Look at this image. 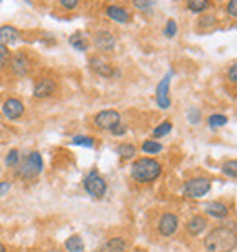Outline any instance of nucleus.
<instances>
[{"mask_svg":"<svg viewBox=\"0 0 237 252\" xmlns=\"http://www.w3.org/2000/svg\"><path fill=\"white\" fill-rule=\"evenodd\" d=\"M237 236L234 227H217L206 236L205 247L208 252H232L236 249Z\"/></svg>","mask_w":237,"mask_h":252,"instance_id":"nucleus-1","label":"nucleus"},{"mask_svg":"<svg viewBox=\"0 0 237 252\" xmlns=\"http://www.w3.org/2000/svg\"><path fill=\"white\" fill-rule=\"evenodd\" d=\"M162 166L161 163H157L155 159L143 158L131 164V177L139 181V183H150L155 181L157 177L161 176Z\"/></svg>","mask_w":237,"mask_h":252,"instance_id":"nucleus-2","label":"nucleus"},{"mask_svg":"<svg viewBox=\"0 0 237 252\" xmlns=\"http://www.w3.org/2000/svg\"><path fill=\"white\" fill-rule=\"evenodd\" d=\"M42 172V156L38 152L28 154L22 161L17 164V176L26 177V179H33Z\"/></svg>","mask_w":237,"mask_h":252,"instance_id":"nucleus-3","label":"nucleus"},{"mask_svg":"<svg viewBox=\"0 0 237 252\" xmlns=\"http://www.w3.org/2000/svg\"><path fill=\"white\" fill-rule=\"evenodd\" d=\"M210 187H212L210 179H206V177H195V179H190V181L184 183L182 192H184L186 197L195 199V197H203V195L208 194V192H210Z\"/></svg>","mask_w":237,"mask_h":252,"instance_id":"nucleus-4","label":"nucleus"},{"mask_svg":"<svg viewBox=\"0 0 237 252\" xmlns=\"http://www.w3.org/2000/svg\"><path fill=\"white\" fill-rule=\"evenodd\" d=\"M84 189L91 197L95 199H100L102 195L106 194V181L97 174V172H89L86 177H84Z\"/></svg>","mask_w":237,"mask_h":252,"instance_id":"nucleus-5","label":"nucleus"},{"mask_svg":"<svg viewBox=\"0 0 237 252\" xmlns=\"http://www.w3.org/2000/svg\"><path fill=\"white\" fill-rule=\"evenodd\" d=\"M172 77H174V71L170 69L168 73L164 75V79L159 82V86H157L155 99H157L159 108H162V110H168L170 104H172V101H170V82H172Z\"/></svg>","mask_w":237,"mask_h":252,"instance_id":"nucleus-6","label":"nucleus"},{"mask_svg":"<svg viewBox=\"0 0 237 252\" xmlns=\"http://www.w3.org/2000/svg\"><path fill=\"white\" fill-rule=\"evenodd\" d=\"M95 125L99 126L100 130H110L112 132L115 126L120 125V114L115 110H104V112L95 115Z\"/></svg>","mask_w":237,"mask_h":252,"instance_id":"nucleus-7","label":"nucleus"},{"mask_svg":"<svg viewBox=\"0 0 237 252\" xmlns=\"http://www.w3.org/2000/svg\"><path fill=\"white\" fill-rule=\"evenodd\" d=\"M11 68L17 75L24 77L31 71V61H30V57H28L26 53H17V55L11 59Z\"/></svg>","mask_w":237,"mask_h":252,"instance_id":"nucleus-8","label":"nucleus"},{"mask_svg":"<svg viewBox=\"0 0 237 252\" xmlns=\"http://www.w3.org/2000/svg\"><path fill=\"white\" fill-rule=\"evenodd\" d=\"M177 227H179V220L175 214H164L159 220V232L162 236H174Z\"/></svg>","mask_w":237,"mask_h":252,"instance_id":"nucleus-9","label":"nucleus"},{"mask_svg":"<svg viewBox=\"0 0 237 252\" xmlns=\"http://www.w3.org/2000/svg\"><path fill=\"white\" fill-rule=\"evenodd\" d=\"M2 114L6 115L7 119H19L20 115L24 114V104L19 99H7L2 104Z\"/></svg>","mask_w":237,"mask_h":252,"instance_id":"nucleus-10","label":"nucleus"},{"mask_svg":"<svg viewBox=\"0 0 237 252\" xmlns=\"http://www.w3.org/2000/svg\"><path fill=\"white\" fill-rule=\"evenodd\" d=\"M55 90H57V84L53 82V79H42V81H38L35 84L33 95L37 99H46V97H51V95L55 94Z\"/></svg>","mask_w":237,"mask_h":252,"instance_id":"nucleus-11","label":"nucleus"},{"mask_svg":"<svg viewBox=\"0 0 237 252\" xmlns=\"http://www.w3.org/2000/svg\"><path fill=\"white\" fill-rule=\"evenodd\" d=\"M19 38H20V32L15 26H9V24L0 26V44L4 46L15 44Z\"/></svg>","mask_w":237,"mask_h":252,"instance_id":"nucleus-12","label":"nucleus"},{"mask_svg":"<svg viewBox=\"0 0 237 252\" xmlns=\"http://www.w3.org/2000/svg\"><path fill=\"white\" fill-rule=\"evenodd\" d=\"M95 44H97L99 50L110 51V50H113V46H115V37H113L110 32H99L95 35Z\"/></svg>","mask_w":237,"mask_h":252,"instance_id":"nucleus-13","label":"nucleus"},{"mask_svg":"<svg viewBox=\"0 0 237 252\" xmlns=\"http://www.w3.org/2000/svg\"><path fill=\"white\" fill-rule=\"evenodd\" d=\"M89 64H91V69L97 71V73L102 75V77H112L113 73H115V69H113L112 64L106 63V61H102V59L93 57L91 61H89Z\"/></svg>","mask_w":237,"mask_h":252,"instance_id":"nucleus-14","label":"nucleus"},{"mask_svg":"<svg viewBox=\"0 0 237 252\" xmlns=\"http://www.w3.org/2000/svg\"><path fill=\"white\" fill-rule=\"evenodd\" d=\"M205 208H206V214L212 216V218H219V220H221V218H226V216H228V212H230V210H228V207H226L225 203H221V201L208 203Z\"/></svg>","mask_w":237,"mask_h":252,"instance_id":"nucleus-15","label":"nucleus"},{"mask_svg":"<svg viewBox=\"0 0 237 252\" xmlns=\"http://www.w3.org/2000/svg\"><path fill=\"white\" fill-rule=\"evenodd\" d=\"M206 218H203V216H195V218H192V220L186 223V230L190 236H199L203 230L206 228Z\"/></svg>","mask_w":237,"mask_h":252,"instance_id":"nucleus-16","label":"nucleus"},{"mask_svg":"<svg viewBox=\"0 0 237 252\" xmlns=\"http://www.w3.org/2000/svg\"><path fill=\"white\" fill-rule=\"evenodd\" d=\"M106 13H108V17H110V19L115 20V22H120V24H124V22L130 20V13L120 6H108Z\"/></svg>","mask_w":237,"mask_h":252,"instance_id":"nucleus-17","label":"nucleus"},{"mask_svg":"<svg viewBox=\"0 0 237 252\" xmlns=\"http://www.w3.org/2000/svg\"><path fill=\"white\" fill-rule=\"evenodd\" d=\"M69 44L79 51H86L88 48H89V40H88V37L84 33H73V35L69 37Z\"/></svg>","mask_w":237,"mask_h":252,"instance_id":"nucleus-18","label":"nucleus"},{"mask_svg":"<svg viewBox=\"0 0 237 252\" xmlns=\"http://www.w3.org/2000/svg\"><path fill=\"white\" fill-rule=\"evenodd\" d=\"M66 249L69 252H82L84 251V241H82L81 236H71L66 240Z\"/></svg>","mask_w":237,"mask_h":252,"instance_id":"nucleus-19","label":"nucleus"},{"mask_svg":"<svg viewBox=\"0 0 237 252\" xmlns=\"http://www.w3.org/2000/svg\"><path fill=\"white\" fill-rule=\"evenodd\" d=\"M117 152H118V156L122 159H133L135 158V146L133 145H130V143H122V145H118V148H117Z\"/></svg>","mask_w":237,"mask_h":252,"instance_id":"nucleus-20","label":"nucleus"},{"mask_svg":"<svg viewBox=\"0 0 237 252\" xmlns=\"http://www.w3.org/2000/svg\"><path fill=\"white\" fill-rule=\"evenodd\" d=\"M186 6H188V9H190V11L201 13V11H205L206 7L210 6V2H208V0H190Z\"/></svg>","mask_w":237,"mask_h":252,"instance_id":"nucleus-21","label":"nucleus"},{"mask_svg":"<svg viewBox=\"0 0 237 252\" xmlns=\"http://www.w3.org/2000/svg\"><path fill=\"white\" fill-rule=\"evenodd\" d=\"M172 128H174V126H172V123H170V121H162L161 125L153 130V133H151V135H153V137H162V135H166V133L172 132Z\"/></svg>","mask_w":237,"mask_h":252,"instance_id":"nucleus-22","label":"nucleus"},{"mask_svg":"<svg viewBox=\"0 0 237 252\" xmlns=\"http://www.w3.org/2000/svg\"><path fill=\"white\" fill-rule=\"evenodd\" d=\"M143 152H146V154H159V152H162V145L157 143L155 139H153V141H144Z\"/></svg>","mask_w":237,"mask_h":252,"instance_id":"nucleus-23","label":"nucleus"},{"mask_svg":"<svg viewBox=\"0 0 237 252\" xmlns=\"http://www.w3.org/2000/svg\"><path fill=\"white\" fill-rule=\"evenodd\" d=\"M106 249L108 251H112V252H120V251H124L126 249V241L120 240V238H113V240H110L106 243Z\"/></svg>","mask_w":237,"mask_h":252,"instance_id":"nucleus-24","label":"nucleus"},{"mask_svg":"<svg viewBox=\"0 0 237 252\" xmlns=\"http://www.w3.org/2000/svg\"><path fill=\"white\" fill-rule=\"evenodd\" d=\"M71 143L79 146H86V148H93V145H95L93 139L88 137V135H75V137L71 139Z\"/></svg>","mask_w":237,"mask_h":252,"instance_id":"nucleus-25","label":"nucleus"},{"mask_svg":"<svg viewBox=\"0 0 237 252\" xmlns=\"http://www.w3.org/2000/svg\"><path fill=\"white\" fill-rule=\"evenodd\" d=\"M223 174L228 176V177H232V179H236L237 177V163L234 161V159L223 164Z\"/></svg>","mask_w":237,"mask_h":252,"instance_id":"nucleus-26","label":"nucleus"},{"mask_svg":"<svg viewBox=\"0 0 237 252\" xmlns=\"http://www.w3.org/2000/svg\"><path fill=\"white\" fill-rule=\"evenodd\" d=\"M208 123H210L212 128H219V126H225L228 123V119H226L225 115H210Z\"/></svg>","mask_w":237,"mask_h":252,"instance_id":"nucleus-27","label":"nucleus"},{"mask_svg":"<svg viewBox=\"0 0 237 252\" xmlns=\"http://www.w3.org/2000/svg\"><path fill=\"white\" fill-rule=\"evenodd\" d=\"M7 64H9V50H7V46L0 44V69L6 68Z\"/></svg>","mask_w":237,"mask_h":252,"instance_id":"nucleus-28","label":"nucleus"},{"mask_svg":"<svg viewBox=\"0 0 237 252\" xmlns=\"http://www.w3.org/2000/svg\"><path fill=\"white\" fill-rule=\"evenodd\" d=\"M175 33H177V22H175L174 19H170L168 22H166V28H164V35L166 37H175Z\"/></svg>","mask_w":237,"mask_h":252,"instance_id":"nucleus-29","label":"nucleus"},{"mask_svg":"<svg viewBox=\"0 0 237 252\" xmlns=\"http://www.w3.org/2000/svg\"><path fill=\"white\" fill-rule=\"evenodd\" d=\"M133 6L139 7V9H143V11H150L151 6H155V2H153V0H135Z\"/></svg>","mask_w":237,"mask_h":252,"instance_id":"nucleus-30","label":"nucleus"},{"mask_svg":"<svg viewBox=\"0 0 237 252\" xmlns=\"http://www.w3.org/2000/svg\"><path fill=\"white\" fill-rule=\"evenodd\" d=\"M19 161H20V158H19V152H17V150H11L9 154H7V158H6L7 166H17V164H19Z\"/></svg>","mask_w":237,"mask_h":252,"instance_id":"nucleus-31","label":"nucleus"},{"mask_svg":"<svg viewBox=\"0 0 237 252\" xmlns=\"http://www.w3.org/2000/svg\"><path fill=\"white\" fill-rule=\"evenodd\" d=\"M188 119H190L192 125H197V123L201 121V112L197 110V108H192V110L188 112Z\"/></svg>","mask_w":237,"mask_h":252,"instance_id":"nucleus-32","label":"nucleus"},{"mask_svg":"<svg viewBox=\"0 0 237 252\" xmlns=\"http://www.w3.org/2000/svg\"><path fill=\"white\" fill-rule=\"evenodd\" d=\"M60 6L66 7V9H75L79 6V2L77 0H60Z\"/></svg>","mask_w":237,"mask_h":252,"instance_id":"nucleus-33","label":"nucleus"},{"mask_svg":"<svg viewBox=\"0 0 237 252\" xmlns=\"http://www.w3.org/2000/svg\"><path fill=\"white\" fill-rule=\"evenodd\" d=\"M228 13H230V17H234V19L237 17V2L236 0H230V2H228Z\"/></svg>","mask_w":237,"mask_h":252,"instance_id":"nucleus-34","label":"nucleus"},{"mask_svg":"<svg viewBox=\"0 0 237 252\" xmlns=\"http://www.w3.org/2000/svg\"><path fill=\"white\" fill-rule=\"evenodd\" d=\"M228 77H230V82H237V66L232 64L230 69H228Z\"/></svg>","mask_w":237,"mask_h":252,"instance_id":"nucleus-35","label":"nucleus"},{"mask_svg":"<svg viewBox=\"0 0 237 252\" xmlns=\"http://www.w3.org/2000/svg\"><path fill=\"white\" fill-rule=\"evenodd\" d=\"M112 132L115 133V135H122V133H126V126L122 125V123H120L118 126H115V128H113Z\"/></svg>","mask_w":237,"mask_h":252,"instance_id":"nucleus-36","label":"nucleus"},{"mask_svg":"<svg viewBox=\"0 0 237 252\" xmlns=\"http://www.w3.org/2000/svg\"><path fill=\"white\" fill-rule=\"evenodd\" d=\"M9 189H11V185L6 183V181H0V195H4Z\"/></svg>","mask_w":237,"mask_h":252,"instance_id":"nucleus-37","label":"nucleus"},{"mask_svg":"<svg viewBox=\"0 0 237 252\" xmlns=\"http://www.w3.org/2000/svg\"><path fill=\"white\" fill-rule=\"evenodd\" d=\"M210 24H215V19H213V17H205L203 22H201V26H210Z\"/></svg>","mask_w":237,"mask_h":252,"instance_id":"nucleus-38","label":"nucleus"},{"mask_svg":"<svg viewBox=\"0 0 237 252\" xmlns=\"http://www.w3.org/2000/svg\"><path fill=\"white\" fill-rule=\"evenodd\" d=\"M0 252H6V247L2 245V243H0Z\"/></svg>","mask_w":237,"mask_h":252,"instance_id":"nucleus-39","label":"nucleus"}]
</instances>
